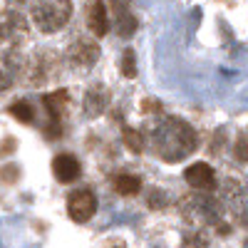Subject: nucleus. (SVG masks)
I'll return each mask as SVG.
<instances>
[{
	"label": "nucleus",
	"instance_id": "obj_10",
	"mask_svg": "<svg viewBox=\"0 0 248 248\" xmlns=\"http://www.w3.org/2000/svg\"><path fill=\"white\" fill-rule=\"evenodd\" d=\"M87 23H90V30L97 35V37H105L109 32V17H107V8L102 0H92L90 3V10H87Z\"/></svg>",
	"mask_w": 248,
	"mask_h": 248
},
{
	"label": "nucleus",
	"instance_id": "obj_17",
	"mask_svg": "<svg viewBox=\"0 0 248 248\" xmlns=\"http://www.w3.org/2000/svg\"><path fill=\"white\" fill-rule=\"evenodd\" d=\"M141 109H147V112H159L161 105H156V99H144V102H141Z\"/></svg>",
	"mask_w": 248,
	"mask_h": 248
},
{
	"label": "nucleus",
	"instance_id": "obj_5",
	"mask_svg": "<svg viewBox=\"0 0 248 248\" xmlns=\"http://www.w3.org/2000/svg\"><path fill=\"white\" fill-rule=\"evenodd\" d=\"M67 99H70V94L65 90H57V92H50V94L43 97V107L50 114L47 137H52V139L60 137V119H62V114H65V109H67Z\"/></svg>",
	"mask_w": 248,
	"mask_h": 248
},
{
	"label": "nucleus",
	"instance_id": "obj_11",
	"mask_svg": "<svg viewBox=\"0 0 248 248\" xmlns=\"http://www.w3.org/2000/svg\"><path fill=\"white\" fill-rule=\"evenodd\" d=\"M112 186L119 196H137L141 191V179L134 174H117L112 179Z\"/></svg>",
	"mask_w": 248,
	"mask_h": 248
},
{
	"label": "nucleus",
	"instance_id": "obj_4",
	"mask_svg": "<svg viewBox=\"0 0 248 248\" xmlns=\"http://www.w3.org/2000/svg\"><path fill=\"white\" fill-rule=\"evenodd\" d=\"M67 214L75 223H87L97 214V196L90 189H77L67 199Z\"/></svg>",
	"mask_w": 248,
	"mask_h": 248
},
{
	"label": "nucleus",
	"instance_id": "obj_15",
	"mask_svg": "<svg viewBox=\"0 0 248 248\" xmlns=\"http://www.w3.org/2000/svg\"><path fill=\"white\" fill-rule=\"evenodd\" d=\"M13 79H15V72H13V65H5L0 70V94L8 92L13 87Z\"/></svg>",
	"mask_w": 248,
	"mask_h": 248
},
{
	"label": "nucleus",
	"instance_id": "obj_16",
	"mask_svg": "<svg viewBox=\"0 0 248 248\" xmlns=\"http://www.w3.org/2000/svg\"><path fill=\"white\" fill-rule=\"evenodd\" d=\"M236 156H238V161H248V141H238V147H236Z\"/></svg>",
	"mask_w": 248,
	"mask_h": 248
},
{
	"label": "nucleus",
	"instance_id": "obj_13",
	"mask_svg": "<svg viewBox=\"0 0 248 248\" xmlns=\"http://www.w3.org/2000/svg\"><path fill=\"white\" fill-rule=\"evenodd\" d=\"M10 114H13L15 119H20V122H25V124H30V122L35 119V109H32L30 102H25V99L13 102V105H10Z\"/></svg>",
	"mask_w": 248,
	"mask_h": 248
},
{
	"label": "nucleus",
	"instance_id": "obj_14",
	"mask_svg": "<svg viewBox=\"0 0 248 248\" xmlns=\"http://www.w3.org/2000/svg\"><path fill=\"white\" fill-rule=\"evenodd\" d=\"M137 57H134V50H127L122 55V75L124 77H137V62H134Z\"/></svg>",
	"mask_w": 248,
	"mask_h": 248
},
{
	"label": "nucleus",
	"instance_id": "obj_9",
	"mask_svg": "<svg viewBox=\"0 0 248 248\" xmlns=\"http://www.w3.org/2000/svg\"><path fill=\"white\" fill-rule=\"evenodd\" d=\"M112 8L117 15V30L122 37H132L137 32V17L129 10V0H112Z\"/></svg>",
	"mask_w": 248,
	"mask_h": 248
},
{
	"label": "nucleus",
	"instance_id": "obj_6",
	"mask_svg": "<svg viewBox=\"0 0 248 248\" xmlns=\"http://www.w3.org/2000/svg\"><path fill=\"white\" fill-rule=\"evenodd\" d=\"M52 174H55V179L62 181V184H72V181L79 179L82 167H79V161H77L75 154H57V156L52 159Z\"/></svg>",
	"mask_w": 248,
	"mask_h": 248
},
{
	"label": "nucleus",
	"instance_id": "obj_2",
	"mask_svg": "<svg viewBox=\"0 0 248 248\" xmlns=\"http://www.w3.org/2000/svg\"><path fill=\"white\" fill-rule=\"evenodd\" d=\"M30 15L40 32H60L72 17V0H32Z\"/></svg>",
	"mask_w": 248,
	"mask_h": 248
},
{
	"label": "nucleus",
	"instance_id": "obj_12",
	"mask_svg": "<svg viewBox=\"0 0 248 248\" xmlns=\"http://www.w3.org/2000/svg\"><path fill=\"white\" fill-rule=\"evenodd\" d=\"M122 139H124V147H127L129 152H134V154L144 152V137H141V132H137L132 127H124L122 129Z\"/></svg>",
	"mask_w": 248,
	"mask_h": 248
},
{
	"label": "nucleus",
	"instance_id": "obj_7",
	"mask_svg": "<svg viewBox=\"0 0 248 248\" xmlns=\"http://www.w3.org/2000/svg\"><path fill=\"white\" fill-rule=\"evenodd\" d=\"M184 179L189 181L194 189H199V191H211L214 186H216V174H214V169L209 167V164H203V161L191 164V167L184 171Z\"/></svg>",
	"mask_w": 248,
	"mask_h": 248
},
{
	"label": "nucleus",
	"instance_id": "obj_1",
	"mask_svg": "<svg viewBox=\"0 0 248 248\" xmlns=\"http://www.w3.org/2000/svg\"><path fill=\"white\" fill-rule=\"evenodd\" d=\"M152 147L159 159L176 164L194 154L196 149V132L191 129L189 122H184L179 117H167L161 119L154 132H152Z\"/></svg>",
	"mask_w": 248,
	"mask_h": 248
},
{
	"label": "nucleus",
	"instance_id": "obj_3",
	"mask_svg": "<svg viewBox=\"0 0 248 248\" xmlns=\"http://www.w3.org/2000/svg\"><path fill=\"white\" fill-rule=\"evenodd\" d=\"M97 60H99V45L92 43V40H87V37L75 40V43L70 45V50H67V62L79 72L92 70Z\"/></svg>",
	"mask_w": 248,
	"mask_h": 248
},
{
	"label": "nucleus",
	"instance_id": "obj_19",
	"mask_svg": "<svg viewBox=\"0 0 248 248\" xmlns=\"http://www.w3.org/2000/svg\"><path fill=\"white\" fill-rule=\"evenodd\" d=\"M0 40H5V32H3V10H0Z\"/></svg>",
	"mask_w": 248,
	"mask_h": 248
},
{
	"label": "nucleus",
	"instance_id": "obj_20",
	"mask_svg": "<svg viewBox=\"0 0 248 248\" xmlns=\"http://www.w3.org/2000/svg\"><path fill=\"white\" fill-rule=\"evenodd\" d=\"M10 3H25V0H10Z\"/></svg>",
	"mask_w": 248,
	"mask_h": 248
},
{
	"label": "nucleus",
	"instance_id": "obj_8",
	"mask_svg": "<svg viewBox=\"0 0 248 248\" xmlns=\"http://www.w3.org/2000/svg\"><path fill=\"white\" fill-rule=\"evenodd\" d=\"M107 102H109V90L105 85H92L85 92V105H82V109H85L87 117H99L107 109Z\"/></svg>",
	"mask_w": 248,
	"mask_h": 248
},
{
	"label": "nucleus",
	"instance_id": "obj_18",
	"mask_svg": "<svg viewBox=\"0 0 248 248\" xmlns=\"http://www.w3.org/2000/svg\"><path fill=\"white\" fill-rule=\"evenodd\" d=\"M102 248H127V243H124L122 238H107Z\"/></svg>",
	"mask_w": 248,
	"mask_h": 248
}]
</instances>
